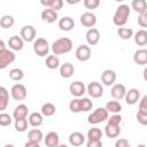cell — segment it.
Here are the masks:
<instances>
[{
    "label": "cell",
    "mask_w": 147,
    "mask_h": 147,
    "mask_svg": "<svg viewBox=\"0 0 147 147\" xmlns=\"http://www.w3.org/2000/svg\"><path fill=\"white\" fill-rule=\"evenodd\" d=\"M72 40L70 38L63 37V38H59L56 39L53 44H52V52L55 55H61V54H67L72 49Z\"/></svg>",
    "instance_id": "1"
},
{
    "label": "cell",
    "mask_w": 147,
    "mask_h": 147,
    "mask_svg": "<svg viewBox=\"0 0 147 147\" xmlns=\"http://www.w3.org/2000/svg\"><path fill=\"white\" fill-rule=\"evenodd\" d=\"M130 7L125 3L123 5H119L116 10H115V14L113 16V22L116 26L121 28V26H124L129 20V16H130Z\"/></svg>",
    "instance_id": "2"
},
{
    "label": "cell",
    "mask_w": 147,
    "mask_h": 147,
    "mask_svg": "<svg viewBox=\"0 0 147 147\" xmlns=\"http://www.w3.org/2000/svg\"><path fill=\"white\" fill-rule=\"evenodd\" d=\"M109 117V111L106 107H98L93 113H91L87 117V122L90 124H99L107 121Z\"/></svg>",
    "instance_id": "3"
},
{
    "label": "cell",
    "mask_w": 147,
    "mask_h": 147,
    "mask_svg": "<svg viewBox=\"0 0 147 147\" xmlns=\"http://www.w3.org/2000/svg\"><path fill=\"white\" fill-rule=\"evenodd\" d=\"M33 52L38 56H46L49 52V44L44 38H37L33 41Z\"/></svg>",
    "instance_id": "4"
},
{
    "label": "cell",
    "mask_w": 147,
    "mask_h": 147,
    "mask_svg": "<svg viewBox=\"0 0 147 147\" xmlns=\"http://www.w3.org/2000/svg\"><path fill=\"white\" fill-rule=\"evenodd\" d=\"M16 59V55L13 49H5L3 52H0V69L7 68L10 63H13Z\"/></svg>",
    "instance_id": "5"
},
{
    "label": "cell",
    "mask_w": 147,
    "mask_h": 147,
    "mask_svg": "<svg viewBox=\"0 0 147 147\" xmlns=\"http://www.w3.org/2000/svg\"><path fill=\"white\" fill-rule=\"evenodd\" d=\"M10 94H11V98L14 100L22 101V100H24L26 98V94H28L26 87L23 84H20V83L14 84L13 87H11V90H10Z\"/></svg>",
    "instance_id": "6"
},
{
    "label": "cell",
    "mask_w": 147,
    "mask_h": 147,
    "mask_svg": "<svg viewBox=\"0 0 147 147\" xmlns=\"http://www.w3.org/2000/svg\"><path fill=\"white\" fill-rule=\"evenodd\" d=\"M86 92L88 93L90 96L94 98V99H99L103 95V87L100 83L98 82H92L87 85L86 87Z\"/></svg>",
    "instance_id": "7"
},
{
    "label": "cell",
    "mask_w": 147,
    "mask_h": 147,
    "mask_svg": "<svg viewBox=\"0 0 147 147\" xmlns=\"http://www.w3.org/2000/svg\"><path fill=\"white\" fill-rule=\"evenodd\" d=\"M75 55H76V59L78 61L85 62V61H88L90 60V57L92 55V51H91L90 46H87V45H80V46L77 47Z\"/></svg>",
    "instance_id": "8"
},
{
    "label": "cell",
    "mask_w": 147,
    "mask_h": 147,
    "mask_svg": "<svg viewBox=\"0 0 147 147\" xmlns=\"http://www.w3.org/2000/svg\"><path fill=\"white\" fill-rule=\"evenodd\" d=\"M36 34H37V31L32 25H24L21 29V37L26 42L34 41L36 40Z\"/></svg>",
    "instance_id": "9"
},
{
    "label": "cell",
    "mask_w": 147,
    "mask_h": 147,
    "mask_svg": "<svg viewBox=\"0 0 147 147\" xmlns=\"http://www.w3.org/2000/svg\"><path fill=\"white\" fill-rule=\"evenodd\" d=\"M69 91L75 98H82L84 95V93L86 92V86L84 85V83H82L79 80L72 82L69 86Z\"/></svg>",
    "instance_id": "10"
},
{
    "label": "cell",
    "mask_w": 147,
    "mask_h": 147,
    "mask_svg": "<svg viewBox=\"0 0 147 147\" xmlns=\"http://www.w3.org/2000/svg\"><path fill=\"white\" fill-rule=\"evenodd\" d=\"M80 23L85 28H93L96 24V16L92 11H86L80 15Z\"/></svg>",
    "instance_id": "11"
},
{
    "label": "cell",
    "mask_w": 147,
    "mask_h": 147,
    "mask_svg": "<svg viewBox=\"0 0 147 147\" xmlns=\"http://www.w3.org/2000/svg\"><path fill=\"white\" fill-rule=\"evenodd\" d=\"M126 94V87L123 84H114L111 90H110V95L113 96V99L115 100H122L125 98Z\"/></svg>",
    "instance_id": "12"
},
{
    "label": "cell",
    "mask_w": 147,
    "mask_h": 147,
    "mask_svg": "<svg viewBox=\"0 0 147 147\" xmlns=\"http://www.w3.org/2000/svg\"><path fill=\"white\" fill-rule=\"evenodd\" d=\"M85 38H86V41L90 46H94L100 41V32L95 28H90L86 32Z\"/></svg>",
    "instance_id": "13"
},
{
    "label": "cell",
    "mask_w": 147,
    "mask_h": 147,
    "mask_svg": "<svg viewBox=\"0 0 147 147\" xmlns=\"http://www.w3.org/2000/svg\"><path fill=\"white\" fill-rule=\"evenodd\" d=\"M116 72L114 70H110V69H106L102 75H101V82L103 85L106 86H110V85H114L115 82H116Z\"/></svg>",
    "instance_id": "14"
},
{
    "label": "cell",
    "mask_w": 147,
    "mask_h": 147,
    "mask_svg": "<svg viewBox=\"0 0 147 147\" xmlns=\"http://www.w3.org/2000/svg\"><path fill=\"white\" fill-rule=\"evenodd\" d=\"M133 61L138 65H146L147 64V48L137 49L133 54Z\"/></svg>",
    "instance_id": "15"
},
{
    "label": "cell",
    "mask_w": 147,
    "mask_h": 147,
    "mask_svg": "<svg viewBox=\"0 0 147 147\" xmlns=\"http://www.w3.org/2000/svg\"><path fill=\"white\" fill-rule=\"evenodd\" d=\"M59 28L62 31H71L75 28V21L70 16H63L62 18L59 20Z\"/></svg>",
    "instance_id": "16"
},
{
    "label": "cell",
    "mask_w": 147,
    "mask_h": 147,
    "mask_svg": "<svg viewBox=\"0 0 147 147\" xmlns=\"http://www.w3.org/2000/svg\"><path fill=\"white\" fill-rule=\"evenodd\" d=\"M44 141L47 147H57L60 145V137L56 132L51 131L46 134V137H44Z\"/></svg>",
    "instance_id": "17"
},
{
    "label": "cell",
    "mask_w": 147,
    "mask_h": 147,
    "mask_svg": "<svg viewBox=\"0 0 147 147\" xmlns=\"http://www.w3.org/2000/svg\"><path fill=\"white\" fill-rule=\"evenodd\" d=\"M59 18L57 11L52 8H46L41 11V20L46 23H54Z\"/></svg>",
    "instance_id": "18"
},
{
    "label": "cell",
    "mask_w": 147,
    "mask_h": 147,
    "mask_svg": "<svg viewBox=\"0 0 147 147\" xmlns=\"http://www.w3.org/2000/svg\"><path fill=\"white\" fill-rule=\"evenodd\" d=\"M139 98H140V92L138 88H130L129 91H126V94H125V102L127 105H136L138 101H139Z\"/></svg>",
    "instance_id": "19"
},
{
    "label": "cell",
    "mask_w": 147,
    "mask_h": 147,
    "mask_svg": "<svg viewBox=\"0 0 147 147\" xmlns=\"http://www.w3.org/2000/svg\"><path fill=\"white\" fill-rule=\"evenodd\" d=\"M85 136L82 133V132H78V131H75L72 132L70 136H69V142L71 146H75V147H78V146H82L84 142H85Z\"/></svg>",
    "instance_id": "20"
},
{
    "label": "cell",
    "mask_w": 147,
    "mask_h": 147,
    "mask_svg": "<svg viewBox=\"0 0 147 147\" xmlns=\"http://www.w3.org/2000/svg\"><path fill=\"white\" fill-rule=\"evenodd\" d=\"M75 74V67L70 62H65L60 65V76L62 78H70Z\"/></svg>",
    "instance_id": "21"
},
{
    "label": "cell",
    "mask_w": 147,
    "mask_h": 147,
    "mask_svg": "<svg viewBox=\"0 0 147 147\" xmlns=\"http://www.w3.org/2000/svg\"><path fill=\"white\" fill-rule=\"evenodd\" d=\"M8 46L13 51H21L23 48V46H24V40H23L22 37L13 36L8 40Z\"/></svg>",
    "instance_id": "22"
},
{
    "label": "cell",
    "mask_w": 147,
    "mask_h": 147,
    "mask_svg": "<svg viewBox=\"0 0 147 147\" xmlns=\"http://www.w3.org/2000/svg\"><path fill=\"white\" fill-rule=\"evenodd\" d=\"M28 113H29L28 106L24 105V103H21V105H18V106L15 107V109H14V111H13V117H14V119L26 118Z\"/></svg>",
    "instance_id": "23"
},
{
    "label": "cell",
    "mask_w": 147,
    "mask_h": 147,
    "mask_svg": "<svg viewBox=\"0 0 147 147\" xmlns=\"http://www.w3.org/2000/svg\"><path fill=\"white\" fill-rule=\"evenodd\" d=\"M28 121H29V124H30L31 126L38 127V126H40V125L42 124V122H44V115H42L41 113H37V111L31 113V114L29 115Z\"/></svg>",
    "instance_id": "24"
},
{
    "label": "cell",
    "mask_w": 147,
    "mask_h": 147,
    "mask_svg": "<svg viewBox=\"0 0 147 147\" xmlns=\"http://www.w3.org/2000/svg\"><path fill=\"white\" fill-rule=\"evenodd\" d=\"M133 38H134V42L138 46H145V45H147V30H145V29L138 30L133 34Z\"/></svg>",
    "instance_id": "25"
},
{
    "label": "cell",
    "mask_w": 147,
    "mask_h": 147,
    "mask_svg": "<svg viewBox=\"0 0 147 147\" xmlns=\"http://www.w3.org/2000/svg\"><path fill=\"white\" fill-rule=\"evenodd\" d=\"M119 133H121L119 125H113V124L107 123V125L105 126V134L108 138H116L119 136Z\"/></svg>",
    "instance_id": "26"
},
{
    "label": "cell",
    "mask_w": 147,
    "mask_h": 147,
    "mask_svg": "<svg viewBox=\"0 0 147 147\" xmlns=\"http://www.w3.org/2000/svg\"><path fill=\"white\" fill-rule=\"evenodd\" d=\"M9 103V93L6 87H0V110H5Z\"/></svg>",
    "instance_id": "27"
},
{
    "label": "cell",
    "mask_w": 147,
    "mask_h": 147,
    "mask_svg": "<svg viewBox=\"0 0 147 147\" xmlns=\"http://www.w3.org/2000/svg\"><path fill=\"white\" fill-rule=\"evenodd\" d=\"M131 7L138 14L145 13V11H147V1L146 0H132Z\"/></svg>",
    "instance_id": "28"
},
{
    "label": "cell",
    "mask_w": 147,
    "mask_h": 147,
    "mask_svg": "<svg viewBox=\"0 0 147 147\" xmlns=\"http://www.w3.org/2000/svg\"><path fill=\"white\" fill-rule=\"evenodd\" d=\"M45 64L48 69L53 70V69H57L60 67V59L57 57V55L53 54V55H48L46 57V61H45Z\"/></svg>",
    "instance_id": "29"
},
{
    "label": "cell",
    "mask_w": 147,
    "mask_h": 147,
    "mask_svg": "<svg viewBox=\"0 0 147 147\" xmlns=\"http://www.w3.org/2000/svg\"><path fill=\"white\" fill-rule=\"evenodd\" d=\"M56 111V107L52 103V102H46L41 106V114L46 117H51L55 114Z\"/></svg>",
    "instance_id": "30"
},
{
    "label": "cell",
    "mask_w": 147,
    "mask_h": 147,
    "mask_svg": "<svg viewBox=\"0 0 147 147\" xmlns=\"http://www.w3.org/2000/svg\"><path fill=\"white\" fill-rule=\"evenodd\" d=\"M28 138H29V140L40 142L44 139V134H42V131L41 130H39V129H32V130H30L28 132Z\"/></svg>",
    "instance_id": "31"
},
{
    "label": "cell",
    "mask_w": 147,
    "mask_h": 147,
    "mask_svg": "<svg viewBox=\"0 0 147 147\" xmlns=\"http://www.w3.org/2000/svg\"><path fill=\"white\" fill-rule=\"evenodd\" d=\"M117 34L119 36L121 39H123V40H129V39H131V38L133 37L134 33H133V30H132V29L121 26V28H118V30H117Z\"/></svg>",
    "instance_id": "32"
},
{
    "label": "cell",
    "mask_w": 147,
    "mask_h": 147,
    "mask_svg": "<svg viewBox=\"0 0 147 147\" xmlns=\"http://www.w3.org/2000/svg\"><path fill=\"white\" fill-rule=\"evenodd\" d=\"M106 109L111 113V114H118L121 113L122 110V105L117 101V100H114V101H108L107 105H106Z\"/></svg>",
    "instance_id": "33"
},
{
    "label": "cell",
    "mask_w": 147,
    "mask_h": 147,
    "mask_svg": "<svg viewBox=\"0 0 147 147\" xmlns=\"http://www.w3.org/2000/svg\"><path fill=\"white\" fill-rule=\"evenodd\" d=\"M102 131L99 127H92L87 131V140H101Z\"/></svg>",
    "instance_id": "34"
},
{
    "label": "cell",
    "mask_w": 147,
    "mask_h": 147,
    "mask_svg": "<svg viewBox=\"0 0 147 147\" xmlns=\"http://www.w3.org/2000/svg\"><path fill=\"white\" fill-rule=\"evenodd\" d=\"M14 23H15V20L11 15H3L0 18V26L2 29H9L14 25Z\"/></svg>",
    "instance_id": "35"
},
{
    "label": "cell",
    "mask_w": 147,
    "mask_h": 147,
    "mask_svg": "<svg viewBox=\"0 0 147 147\" xmlns=\"http://www.w3.org/2000/svg\"><path fill=\"white\" fill-rule=\"evenodd\" d=\"M23 77H24V72L20 68H14L9 71V78L14 82H20L21 79H23Z\"/></svg>",
    "instance_id": "36"
},
{
    "label": "cell",
    "mask_w": 147,
    "mask_h": 147,
    "mask_svg": "<svg viewBox=\"0 0 147 147\" xmlns=\"http://www.w3.org/2000/svg\"><path fill=\"white\" fill-rule=\"evenodd\" d=\"M28 124H29V121L26 118H20V119H15V130L17 132H25L26 129H28Z\"/></svg>",
    "instance_id": "37"
},
{
    "label": "cell",
    "mask_w": 147,
    "mask_h": 147,
    "mask_svg": "<svg viewBox=\"0 0 147 147\" xmlns=\"http://www.w3.org/2000/svg\"><path fill=\"white\" fill-rule=\"evenodd\" d=\"M69 109H70V111L75 113V114L82 113V100H80V98H76L72 101H70Z\"/></svg>",
    "instance_id": "38"
},
{
    "label": "cell",
    "mask_w": 147,
    "mask_h": 147,
    "mask_svg": "<svg viewBox=\"0 0 147 147\" xmlns=\"http://www.w3.org/2000/svg\"><path fill=\"white\" fill-rule=\"evenodd\" d=\"M13 118L9 114H6V113H1L0 114V125L1 126H8L11 124L13 122Z\"/></svg>",
    "instance_id": "39"
},
{
    "label": "cell",
    "mask_w": 147,
    "mask_h": 147,
    "mask_svg": "<svg viewBox=\"0 0 147 147\" xmlns=\"http://www.w3.org/2000/svg\"><path fill=\"white\" fill-rule=\"evenodd\" d=\"M83 2H84V7L86 9H91L92 10V9L99 8L101 0H84Z\"/></svg>",
    "instance_id": "40"
},
{
    "label": "cell",
    "mask_w": 147,
    "mask_h": 147,
    "mask_svg": "<svg viewBox=\"0 0 147 147\" xmlns=\"http://www.w3.org/2000/svg\"><path fill=\"white\" fill-rule=\"evenodd\" d=\"M136 118L138 121V123H140L141 125H147V111L144 110H138Z\"/></svg>",
    "instance_id": "41"
},
{
    "label": "cell",
    "mask_w": 147,
    "mask_h": 147,
    "mask_svg": "<svg viewBox=\"0 0 147 147\" xmlns=\"http://www.w3.org/2000/svg\"><path fill=\"white\" fill-rule=\"evenodd\" d=\"M82 100V111H88L93 107V102L88 98H80Z\"/></svg>",
    "instance_id": "42"
},
{
    "label": "cell",
    "mask_w": 147,
    "mask_h": 147,
    "mask_svg": "<svg viewBox=\"0 0 147 147\" xmlns=\"http://www.w3.org/2000/svg\"><path fill=\"white\" fill-rule=\"evenodd\" d=\"M121 122H122V116L119 114H114L113 116L108 117V119H107V123L113 124V125H119Z\"/></svg>",
    "instance_id": "43"
},
{
    "label": "cell",
    "mask_w": 147,
    "mask_h": 147,
    "mask_svg": "<svg viewBox=\"0 0 147 147\" xmlns=\"http://www.w3.org/2000/svg\"><path fill=\"white\" fill-rule=\"evenodd\" d=\"M138 24L141 28H147V11L139 14V16H138Z\"/></svg>",
    "instance_id": "44"
},
{
    "label": "cell",
    "mask_w": 147,
    "mask_h": 147,
    "mask_svg": "<svg viewBox=\"0 0 147 147\" xmlns=\"http://www.w3.org/2000/svg\"><path fill=\"white\" fill-rule=\"evenodd\" d=\"M62 7H63V0H53L52 6H51V8L56 10V11L62 9Z\"/></svg>",
    "instance_id": "45"
},
{
    "label": "cell",
    "mask_w": 147,
    "mask_h": 147,
    "mask_svg": "<svg viewBox=\"0 0 147 147\" xmlns=\"http://www.w3.org/2000/svg\"><path fill=\"white\" fill-rule=\"evenodd\" d=\"M115 147H130V142H129V140L122 138L115 142Z\"/></svg>",
    "instance_id": "46"
},
{
    "label": "cell",
    "mask_w": 147,
    "mask_h": 147,
    "mask_svg": "<svg viewBox=\"0 0 147 147\" xmlns=\"http://www.w3.org/2000/svg\"><path fill=\"white\" fill-rule=\"evenodd\" d=\"M139 110L147 111V94L141 98V100L139 102Z\"/></svg>",
    "instance_id": "47"
},
{
    "label": "cell",
    "mask_w": 147,
    "mask_h": 147,
    "mask_svg": "<svg viewBox=\"0 0 147 147\" xmlns=\"http://www.w3.org/2000/svg\"><path fill=\"white\" fill-rule=\"evenodd\" d=\"M86 146L87 147H102V141L101 140H87Z\"/></svg>",
    "instance_id": "48"
},
{
    "label": "cell",
    "mask_w": 147,
    "mask_h": 147,
    "mask_svg": "<svg viewBox=\"0 0 147 147\" xmlns=\"http://www.w3.org/2000/svg\"><path fill=\"white\" fill-rule=\"evenodd\" d=\"M39 144H40V142L32 141V140H28L24 146H25V147H39Z\"/></svg>",
    "instance_id": "49"
},
{
    "label": "cell",
    "mask_w": 147,
    "mask_h": 147,
    "mask_svg": "<svg viewBox=\"0 0 147 147\" xmlns=\"http://www.w3.org/2000/svg\"><path fill=\"white\" fill-rule=\"evenodd\" d=\"M39 1H40V3H41L44 7H46V8H51L52 2H53V0H39Z\"/></svg>",
    "instance_id": "50"
},
{
    "label": "cell",
    "mask_w": 147,
    "mask_h": 147,
    "mask_svg": "<svg viewBox=\"0 0 147 147\" xmlns=\"http://www.w3.org/2000/svg\"><path fill=\"white\" fill-rule=\"evenodd\" d=\"M82 0H65V2L67 3H69V5H77V3H79Z\"/></svg>",
    "instance_id": "51"
},
{
    "label": "cell",
    "mask_w": 147,
    "mask_h": 147,
    "mask_svg": "<svg viewBox=\"0 0 147 147\" xmlns=\"http://www.w3.org/2000/svg\"><path fill=\"white\" fill-rule=\"evenodd\" d=\"M5 49H7L6 48V44H5L3 40H0V52H3Z\"/></svg>",
    "instance_id": "52"
},
{
    "label": "cell",
    "mask_w": 147,
    "mask_h": 147,
    "mask_svg": "<svg viewBox=\"0 0 147 147\" xmlns=\"http://www.w3.org/2000/svg\"><path fill=\"white\" fill-rule=\"evenodd\" d=\"M142 77H144V79H145V82H147V67L144 69V71H142Z\"/></svg>",
    "instance_id": "53"
},
{
    "label": "cell",
    "mask_w": 147,
    "mask_h": 147,
    "mask_svg": "<svg viewBox=\"0 0 147 147\" xmlns=\"http://www.w3.org/2000/svg\"><path fill=\"white\" fill-rule=\"evenodd\" d=\"M115 1H117V2H123V1H125V0H115Z\"/></svg>",
    "instance_id": "54"
}]
</instances>
